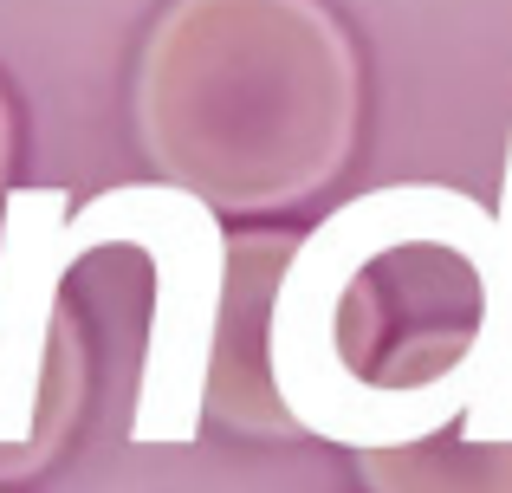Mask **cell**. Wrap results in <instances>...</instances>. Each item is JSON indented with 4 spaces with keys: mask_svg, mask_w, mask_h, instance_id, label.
Here are the masks:
<instances>
[{
    "mask_svg": "<svg viewBox=\"0 0 512 493\" xmlns=\"http://www.w3.org/2000/svg\"><path fill=\"white\" fill-rule=\"evenodd\" d=\"M156 182L214 215H279L344 176L363 59L325 0H169L130 85Z\"/></svg>",
    "mask_w": 512,
    "mask_h": 493,
    "instance_id": "6da1fadb",
    "label": "cell"
},
{
    "mask_svg": "<svg viewBox=\"0 0 512 493\" xmlns=\"http://www.w3.org/2000/svg\"><path fill=\"white\" fill-rule=\"evenodd\" d=\"M72 247H137L156 273L130 442L182 448L208 422V357L227 292V228L201 195L175 182H117L72 208Z\"/></svg>",
    "mask_w": 512,
    "mask_h": 493,
    "instance_id": "7a4b0ae2",
    "label": "cell"
},
{
    "mask_svg": "<svg viewBox=\"0 0 512 493\" xmlns=\"http://www.w3.org/2000/svg\"><path fill=\"white\" fill-rule=\"evenodd\" d=\"M72 195L13 189L0 208V487L46 474L78 435L91 390V351L65 305Z\"/></svg>",
    "mask_w": 512,
    "mask_h": 493,
    "instance_id": "3957f363",
    "label": "cell"
},
{
    "mask_svg": "<svg viewBox=\"0 0 512 493\" xmlns=\"http://www.w3.org/2000/svg\"><path fill=\"white\" fill-rule=\"evenodd\" d=\"M292 253H299L292 228L227 234V292L208 357V422L247 442H299V422L273 390V299Z\"/></svg>",
    "mask_w": 512,
    "mask_h": 493,
    "instance_id": "277c9868",
    "label": "cell"
},
{
    "mask_svg": "<svg viewBox=\"0 0 512 493\" xmlns=\"http://www.w3.org/2000/svg\"><path fill=\"white\" fill-rule=\"evenodd\" d=\"M480 318L467 331V396L461 435L474 442H512V137H506V176L493 202V253L480 266Z\"/></svg>",
    "mask_w": 512,
    "mask_h": 493,
    "instance_id": "5b68a950",
    "label": "cell"
},
{
    "mask_svg": "<svg viewBox=\"0 0 512 493\" xmlns=\"http://www.w3.org/2000/svg\"><path fill=\"white\" fill-rule=\"evenodd\" d=\"M363 493H512V442H474L461 422L402 448H357Z\"/></svg>",
    "mask_w": 512,
    "mask_h": 493,
    "instance_id": "8992f818",
    "label": "cell"
},
{
    "mask_svg": "<svg viewBox=\"0 0 512 493\" xmlns=\"http://www.w3.org/2000/svg\"><path fill=\"white\" fill-rule=\"evenodd\" d=\"M7 176H13V104L0 98V208H7Z\"/></svg>",
    "mask_w": 512,
    "mask_h": 493,
    "instance_id": "52a82bcc",
    "label": "cell"
}]
</instances>
